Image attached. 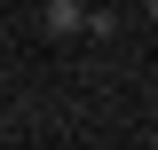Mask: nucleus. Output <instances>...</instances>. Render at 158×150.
Masks as SVG:
<instances>
[{"label": "nucleus", "mask_w": 158, "mask_h": 150, "mask_svg": "<svg viewBox=\"0 0 158 150\" xmlns=\"http://www.w3.org/2000/svg\"><path fill=\"white\" fill-rule=\"evenodd\" d=\"M79 16H87L79 0H40V24H48V40H71V32H79Z\"/></svg>", "instance_id": "obj_1"}, {"label": "nucleus", "mask_w": 158, "mask_h": 150, "mask_svg": "<svg viewBox=\"0 0 158 150\" xmlns=\"http://www.w3.org/2000/svg\"><path fill=\"white\" fill-rule=\"evenodd\" d=\"M79 32H95V40H111V32H118V16H111V8H87V16H79Z\"/></svg>", "instance_id": "obj_2"}, {"label": "nucleus", "mask_w": 158, "mask_h": 150, "mask_svg": "<svg viewBox=\"0 0 158 150\" xmlns=\"http://www.w3.org/2000/svg\"><path fill=\"white\" fill-rule=\"evenodd\" d=\"M150 16H158V0H150Z\"/></svg>", "instance_id": "obj_3"}]
</instances>
